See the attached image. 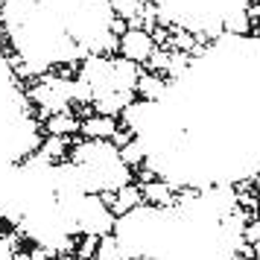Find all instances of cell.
Wrapping results in <instances>:
<instances>
[{
  "mask_svg": "<svg viewBox=\"0 0 260 260\" xmlns=\"http://www.w3.org/2000/svg\"><path fill=\"white\" fill-rule=\"evenodd\" d=\"M222 26L228 29V32H240V36H246L248 29H251V18L246 15V6H240V9H234V12L225 15Z\"/></svg>",
  "mask_w": 260,
  "mask_h": 260,
  "instance_id": "obj_11",
  "label": "cell"
},
{
  "mask_svg": "<svg viewBox=\"0 0 260 260\" xmlns=\"http://www.w3.org/2000/svg\"><path fill=\"white\" fill-rule=\"evenodd\" d=\"M146 0H108V9L114 12V18L126 21L129 26H141V9Z\"/></svg>",
  "mask_w": 260,
  "mask_h": 260,
  "instance_id": "obj_8",
  "label": "cell"
},
{
  "mask_svg": "<svg viewBox=\"0 0 260 260\" xmlns=\"http://www.w3.org/2000/svg\"><path fill=\"white\" fill-rule=\"evenodd\" d=\"M85 240L76 246V260H94V251H96V240L100 237H91V234H82Z\"/></svg>",
  "mask_w": 260,
  "mask_h": 260,
  "instance_id": "obj_12",
  "label": "cell"
},
{
  "mask_svg": "<svg viewBox=\"0 0 260 260\" xmlns=\"http://www.w3.org/2000/svg\"><path fill=\"white\" fill-rule=\"evenodd\" d=\"M111 213H132L138 205H141V187H135V184H123V187L114 190V196H111Z\"/></svg>",
  "mask_w": 260,
  "mask_h": 260,
  "instance_id": "obj_7",
  "label": "cell"
},
{
  "mask_svg": "<svg viewBox=\"0 0 260 260\" xmlns=\"http://www.w3.org/2000/svg\"><path fill=\"white\" fill-rule=\"evenodd\" d=\"M38 146H41L44 161H59V158L68 155V138H59V135H47Z\"/></svg>",
  "mask_w": 260,
  "mask_h": 260,
  "instance_id": "obj_10",
  "label": "cell"
},
{
  "mask_svg": "<svg viewBox=\"0 0 260 260\" xmlns=\"http://www.w3.org/2000/svg\"><path fill=\"white\" fill-rule=\"evenodd\" d=\"M251 257H254V260H260V237L254 240V243H251Z\"/></svg>",
  "mask_w": 260,
  "mask_h": 260,
  "instance_id": "obj_14",
  "label": "cell"
},
{
  "mask_svg": "<svg viewBox=\"0 0 260 260\" xmlns=\"http://www.w3.org/2000/svg\"><path fill=\"white\" fill-rule=\"evenodd\" d=\"M167 91V79L164 76H158L152 71H141L138 73V82H135V94L141 96L143 103H155V100H161Z\"/></svg>",
  "mask_w": 260,
  "mask_h": 260,
  "instance_id": "obj_5",
  "label": "cell"
},
{
  "mask_svg": "<svg viewBox=\"0 0 260 260\" xmlns=\"http://www.w3.org/2000/svg\"><path fill=\"white\" fill-rule=\"evenodd\" d=\"M158 47V41L152 38L149 29H141V26H126V32L117 38V50L123 59L135 61V64H141L152 56V50Z\"/></svg>",
  "mask_w": 260,
  "mask_h": 260,
  "instance_id": "obj_2",
  "label": "cell"
},
{
  "mask_svg": "<svg viewBox=\"0 0 260 260\" xmlns=\"http://www.w3.org/2000/svg\"><path fill=\"white\" fill-rule=\"evenodd\" d=\"M59 260H76V257H71V254H61V257Z\"/></svg>",
  "mask_w": 260,
  "mask_h": 260,
  "instance_id": "obj_15",
  "label": "cell"
},
{
  "mask_svg": "<svg viewBox=\"0 0 260 260\" xmlns=\"http://www.w3.org/2000/svg\"><path fill=\"white\" fill-rule=\"evenodd\" d=\"M120 152V161L126 167H141L143 161H146V143L141 141V138H132V141H126L123 146H117Z\"/></svg>",
  "mask_w": 260,
  "mask_h": 260,
  "instance_id": "obj_9",
  "label": "cell"
},
{
  "mask_svg": "<svg viewBox=\"0 0 260 260\" xmlns=\"http://www.w3.org/2000/svg\"><path fill=\"white\" fill-rule=\"evenodd\" d=\"M141 199H146L155 208H164V205H173L176 202V184L170 181H161V178H146L141 187Z\"/></svg>",
  "mask_w": 260,
  "mask_h": 260,
  "instance_id": "obj_4",
  "label": "cell"
},
{
  "mask_svg": "<svg viewBox=\"0 0 260 260\" xmlns=\"http://www.w3.org/2000/svg\"><path fill=\"white\" fill-rule=\"evenodd\" d=\"M79 132H82L88 141H111L114 132H117V117H108V114L79 117Z\"/></svg>",
  "mask_w": 260,
  "mask_h": 260,
  "instance_id": "obj_3",
  "label": "cell"
},
{
  "mask_svg": "<svg viewBox=\"0 0 260 260\" xmlns=\"http://www.w3.org/2000/svg\"><path fill=\"white\" fill-rule=\"evenodd\" d=\"M0 32H3V29H0Z\"/></svg>",
  "mask_w": 260,
  "mask_h": 260,
  "instance_id": "obj_18",
  "label": "cell"
},
{
  "mask_svg": "<svg viewBox=\"0 0 260 260\" xmlns=\"http://www.w3.org/2000/svg\"><path fill=\"white\" fill-rule=\"evenodd\" d=\"M3 6H6V0H0V9H3Z\"/></svg>",
  "mask_w": 260,
  "mask_h": 260,
  "instance_id": "obj_17",
  "label": "cell"
},
{
  "mask_svg": "<svg viewBox=\"0 0 260 260\" xmlns=\"http://www.w3.org/2000/svg\"><path fill=\"white\" fill-rule=\"evenodd\" d=\"M44 132H47V135H59V138H71V135L79 132V117L71 114L68 108H64V111H56V114H50V117L44 120Z\"/></svg>",
  "mask_w": 260,
  "mask_h": 260,
  "instance_id": "obj_6",
  "label": "cell"
},
{
  "mask_svg": "<svg viewBox=\"0 0 260 260\" xmlns=\"http://www.w3.org/2000/svg\"><path fill=\"white\" fill-rule=\"evenodd\" d=\"M76 231L79 234H91V237H103V234H111L114 228V213L108 208V202H103L96 193H88L82 196V202L76 205Z\"/></svg>",
  "mask_w": 260,
  "mask_h": 260,
  "instance_id": "obj_1",
  "label": "cell"
},
{
  "mask_svg": "<svg viewBox=\"0 0 260 260\" xmlns=\"http://www.w3.org/2000/svg\"><path fill=\"white\" fill-rule=\"evenodd\" d=\"M257 237H260V216H257V219H251V222L243 225V240H246L248 246H251V243H254Z\"/></svg>",
  "mask_w": 260,
  "mask_h": 260,
  "instance_id": "obj_13",
  "label": "cell"
},
{
  "mask_svg": "<svg viewBox=\"0 0 260 260\" xmlns=\"http://www.w3.org/2000/svg\"><path fill=\"white\" fill-rule=\"evenodd\" d=\"M254 26H257V36H260V18H257V24H254Z\"/></svg>",
  "mask_w": 260,
  "mask_h": 260,
  "instance_id": "obj_16",
  "label": "cell"
}]
</instances>
